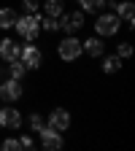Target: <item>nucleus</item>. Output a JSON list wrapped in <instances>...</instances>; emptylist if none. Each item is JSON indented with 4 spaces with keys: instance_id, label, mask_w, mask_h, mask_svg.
<instances>
[{
    "instance_id": "1",
    "label": "nucleus",
    "mask_w": 135,
    "mask_h": 151,
    "mask_svg": "<svg viewBox=\"0 0 135 151\" xmlns=\"http://www.w3.org/2000/svg\"><path fill=\"white\" fill-rule=\"evenodd\" d=\"M14 32L22 41H38L41 35V14H22L14 22Z\"/></svg>"
},
{
    "instance_id": "2",
    "label": "nucleus",
    "mask_w": 135,
    "mask_h": 151,
    "mask_svg": "<svg viewBox=\"0 0 135 151\" xmlns=\"http://www.w3.org/2000/svg\"><path fill=\"white\" fill-rule=\"evenodd\" d=\"M95 35H100V38H113V35H119V27H122V19L113 14V11H100L97 16H95Z\"/></svg>"
},
{
    "instance_id": "3",
    "label": "nucleus",
    "mask_w": 135,
    "mask_h": 151,
    "mask_svg": "<svg viewBox=\"0 0 135 151\" xmlns=\"http://www.w3.org/2000/svg\"><path fill=\"white\" fill-rule=\"evenodd\" d=\"M19 60L25 62V68L32 73V70H41L43 68V51L35 41H25V46H19Z\"/></svg>"
},
{
    "instance_id": "4",
    "label": "nucleus",
    "mask_w": 135,
    "mask_h": 151,
    "mask_svg": "<svg viewBox=\"0 0 135 151\" xmlns=\"http://www.w3.org/2000/svg\"><path fill=\"white\" fill-rule=\"evenodd\" d=\"M57 24H60V30L65 32V35H79V30L81 27H87V14L79 8V11H70V14H60L57 16Z\"/></svg>"
},
{
    "instance_id": "5",
    "label": "nucleus",
    "mask_w": 135,
    "mask_h": 151,
    "mask_svg": "<svg viewBox=\"0 0 135 151\" xmlns=\"http://www.w3.org/2000/svg\"><path fill=\"white\" fill-rule=\"evenodd\" d=\"M84 51H81V41H79V35H65L60 43H57V57H60L62 62H76L81 57Z\"/></svg>"
},
{
    "instance_id": "6",
    "label": "nucleus",
    "mask_w": 135,
    "mask_h": 151,
    "mask_svg": "<svg viewBox=\"0 0 135 151\" xmlns=\"http://www.w3.org/2000/svg\"><path fill=\"white\" fill-rule=\"evenodd\" d=\"M108 6H111L113 14L122 19V24L127 30L135 27V3H132V0H122V3H119V0H108Z\"/></svg>"
},
{
    "instance_id": "7",
    "label": "nucleus",
    "mask_w": 135,
    "mask_h": 151,
    "mask_svg": "<svg viewBox=\"0 0 135 151\" xmlns=\"http://www.w3.org/2000/svg\"><path fill=\"white\" fill-rule=\"evenodd\" d=\"M22 97H25V84L8 76V78L0 84V100L3 103H19Z\"/></svg>"
},
{
    "instance_id": "8",
    "label": "nucleus",
    "mask_w": 135,
    "mask_h": 151,
    "mask_svg": "<svg viewBox=\"0 0 135 151\" xmlns=\"http://www.w3.org/2000/svg\"><path fill=\"white\" fill-rule=\"evenodd\" d=\"M38 138H41V148H46V151H60V148L65 146L62 132H57V129L49 127V124H43L41 129H38Z\"/></svg>"
},
{
    "instance_id": "9",
    "label": "nucleus",
    "mask_w": 135,
    "mask_h": 151,
    "mask_svg": "<svg viewBox=\"0 0 135 151\" xmlns=\"http://www.w3.org/2000/svg\"><path fill=\"white\" fill-rule=\"evenodd\" d=\"M22 124H25V119H22V111L19 108H14V103H8L6 108H0V127L3 129H22Z\"/></svg>"
},
{
    "instance_id": "10",
    "label": "nucleus",
    "mask_w": 135,
    "mask_h": 151,
    "mask_svg": "<svg viewBox=\"0 0 135 151\" xmlns=\"http://www.w3.org/2000/svg\"><path fill=\"white\" fill-rule=\"evenodd\" d=\"M46 124H49V127H54L57 132H65V129H70V124H73V119H70V111H68V108H62V105L51 108V111H49V119H46Z\"/></svg>"
},
{
    "instance_id": "11",
    "label": "nucleus",
    "mask_w": 135,
    "mask_h": 151,
    "mask_svg": "<svg viewBox=\"0 0 135 151\" xmlns=\"http://www.w3.org/2000/svg\"><path fill=\"white\" fill-rule=\"evenodd\" d=\"M81 51L89 57V60H97V57L105 54V41L100 35H92V38H87V41H81Z\"/></svg>"
},
{
    "instance_id": "12",
    "label": "nucleus",
    "mask_w": 135,
    "mask_h": 151,
    "mask_svg": "<svg viewBox=\"0 0 135 151\" xmlns=\"http://www.w3.org/2000/svg\"><path fill=\"white\" fill-rule=\"evenodd\" d=\"M19 46H22V43H16L14 38H3V41H0V60H3V62L16 60V57H19Z\"/></svg>"
},
{
    "instance_id": "13",
    "label": "nucleus",
    "mask_w": 135,
    "mask_h": 151,
    "mask_svg": "<svg viewBox=\"0 0 135 151\" xmlns=\"http://www.w3.org/2000/svg\"><path fill=\"white\" fill-rule=\"evenodd\" d=\"M100 60H103L100 70H103L105 76H113V73H119V70H122V57H119L116 51H113V54H103Z\"/></svg>"
},
{
    "instance_id": "14",
    "label": "nucleus",
    "mask_w": 135,
    "mask_h": 151,
    "mask_svg": "<svg viewBox=\"0 0 135 151\" xmlns=\"http://www.w3.org/2000/svg\"><path fill=\"white\" fill-rule=\"evenodd\" d=\"M6 65H8V76H11V78H16V81H25V76L30 73L19 57H16V60H11V62H6Z\"/></svg>"
},
{
    "instance_id": "15",
    "label": "nucleus",
    "mask_w": 135,
    "mask_h": 151,
    "mask_svg": "<svg viewBox=\"0 0 135 151\" xmlns=\"http://www.w3.org/2000/svg\"><path fill=\"white\" fill-rule=\"evenodd\" d=\"M16 11L11 6H3L0 8V30H14V22H16Z\"/></svg>"
},
{
    "instance_id": "16",
    "label": "nucleus",
    "mask_w": 135,
    "mask_h": 151,
    "mask_svg": "<svg viewBox=\"0 0 135 151\" xmlns=\"http://www.w3.org/2000/svg\"><path fill=\"white\" fill-rule=\"evenodd\" d=\"M79 3H81V11H84V14L97 16V14L108 6V0H79Z\"/></svg>"
},
{
    "instance_id": "17",
    "label": "nucleus",
    "mask_w": 135,
    "mask_h": 151,
    "mask_svg": "<svg viewBox=\"0 0 135 151\" xmlns=\"http://www.w3.org/2000/svg\"><path fill=\"white\" fill-rule=\"evenodd\" d=\"M43 11H46V16H60L62 11H65V0H43Z\"/></svg>"
},
{
    "instance_id": "18",
    "label": "nucleus",
    "mask_w": 135,
    "mask_h": 151,
    "mask_svg": "<svg viewBox=\"0 0 135 151\" xmlns=\"http://www.w3.org/2000/svg\"><path fill=\"white\" fill-rule=\"evenodd\" d=\"M43 124H46V122H43L41 113H38V111H30V116H27V127H30V132H38Z\"/></svg>"
},
{
    "instance_id": "19",
    "label": "nucleus",
    "mask_w": 135,
    "mask_h": 151,
    "mask_svg": "<svg viewBox=\"0 0 135 151\" xmlns=\"http://www.w3.org/2000/svg\"><path fill=\"white\" fill-rule=\"evenodd\" d=\"M60 24H57V16H41V32H57Z\"/></svg>"
},
{
    "instance_id": "20",
    "label": "nucleus",
    "mask_w": 135,
    "mask_h": 151,
    "mask_svg": "<svg viewBox=\"0 0 135 151\" xmlns=\"http://www.w3.org/2000/svg\"><path fill=\"white\" fill-rule=\"evenodd\" d=\"M116 54L122 57V60H130V57H132V43L130 41H119L116 43Z\"/></svg>"
},
{
    "instance_id": "21",
    "label": "nucleus",
    "mask_w": 135,
    "mask_h": 151,
    "mask_svg": "<svg viewBox=\"0 0 135 151\" xmlns=\"http://www.w3.org/2000/svg\"><path fill=\"white\" fill-rule=\"evenodd\" d=\"M22 11L25 14H38L41 11V3L38 0H22Z\"/></svg>"
},
{
    "instance_id": "22",
    "label": "nucleus",
    "mask_w": 135,
    "mask_h": 151,
    "mask_svg": "<svg viewBox=\"0 0 135 151\" xmlns=\"http://www.w3.org/2000/svg\"><path fill=\"white\" fill-rule=\"evenodd\" d=\"M19 148H22V151H30V148H35V140H32V135H27V132H25V135H19Z\"/></svg>"
},
{
    "instance_id": "23",
    "label": "nucleus",
    "mask_w": 135,
    "mask_h": 151,
    "mask_svg": "<svg viewBox=\"0 0 135 151\" xmlns=\"http://www.w3.org/2000/svg\"><path fill=\"white\" fill-rule=\"evenodd\" d=\"M0 148L3 151H22L19 148V138H6L3 143H0Z\"/></svg>"
}]
</instances>
